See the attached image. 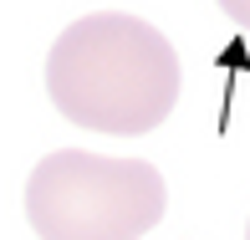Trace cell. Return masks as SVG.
I'll return each instance as SVG.
<instances>
[{"mask_svg":"<svg viewBox=\"0 0 250 240\" xmlns=\"http://www.w3.org/2000/svg\"><path fill=\"white\" fill-rule=\"evenodd\" d=\"M46 92L66 123L92 133H153L179 102V56L158 26L92 10L51 41Z\"/></svg>","mask_w":250,"mask_h":240,"instance_id":"6da1fadb","label":"cell"},{"mask_svg":"<svg viewBox=\"0 0 250 240\" xmlns=\"http://www.w3.org/2000/svg\"><path fill=\"white\" fill-rule=\"evenodd\" d=\"M164 174L148 158L56 148L26 179V220L41 240H138L164 220Z\"/></svg>","mask_w":250,"mask_h":240,"instance_id":"7a4b0ae2","label":"cell"},{"mask_svg":"<svg viewBox=\"0 0 250 240\" xmlns=\"http://www.w3.org/2000/svg\"><path fill=\"white\" fill-rule=\"evenodd\" d=\"M214 5H220L225 16L235 21V26H245V31H250V0H214Z\"/></svg>","mask_w":250,"mask_h":240,"instance_id":"3957f363","label":"cell"},{"mask_svg":"<svg viewBox=\"0 0 250 240\" xmlns=\"http://www.w3.org/2000/svg\"><path fill=\"white\" fill-rule=\"evenodd\" d=\"M245 240H250V225H245Z\"/></svg>","mask_w":250,"mask_h":240,"instance_id":"277c9868","label":"cell"}]
</instances>
